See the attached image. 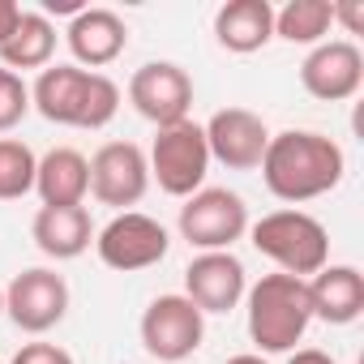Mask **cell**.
<instances>
[{"label": "cell", "instance_id": "obj_1", "mask_svg": "<svg viewBox=\"0 0 364 364\" xmlns=\"http://www.w3.org/2000/svg\"><path fill=\"white\" fill-rule=\"evenodd\" d=\"M347 171L343 146L317 129H283L270 133V146L262 154V180L279 202H313L338 189V180Z\"/></svg>", "mask_w": 364, "mask_h": 364}, {"label": "cell", "instance_id": "obj_2", "mask_svg": "<svg viewBox=\"0 0 364 364\" xmlns=\"http://www.w3.org/2000/svg\"><path fill=\"white\" fill-rule=\"evenodd\" d=\"M31 107L69 129H103L120 112V86L107 73H90L77 65H48L31 86Z\"/></svg>", "mask_w": 364, "mask_h": 364}, {"label": "cell", "instance_id": "obj_3", "mask_svg": "<svg viewBox=\"0 0 364 364\" xmlns=\"http://www.w3.org/2000/svg\"><path fill=\"white\" fill-rule=\"evenodd\" d=\"M249 338L257 343L262 355H283L296 351V343L304 338L313 309H309V287L296 274H262L249 291Z\"/></svg>", "mask_w": 364, "mask_h": 364}, {"label": "cell", "instance_id": "obj_4", "mask_svg": "<svg viewBox=\"0 0 364 364\" xmlns=\"http://www.w3.org/2000/svg\"><path fill=\"white\" fill-rule=\"evenodd\" d=\"M249 236H253V249L279 266V274L313 279L321 266H330V232L309 210H274V215H262L249 228Z\"/></svg>", "mask_w": 364, "mask_h": 364}, {"label": "cell", "instance_id": "obj_5", "mask_svg": "<svg viewBox=\"0 0 364 364\" xmlns=\"http://www.w3.org/2000/svg\"><path fill=\"white\" fill-rule=\"evenodd\" d=\"M150 180H159V189L167 198H193L198 189H206V171H210V146L202 124L180 120L154 133L150 141Z\"/></svg>", "mask_w": 364, "mask_h": 364}, {"label": "cell", "instance_id": "obj_6", "mask_svg": "<svg viewBox=\"0 0 364 364\" xmlns=\"http://www.w3.org/2000/svg\"><path fill=\"white\" fill-rule=\"evenodd\" d=\"M206 338V313L189 296H154L141 313V347L163 364H185Z\"/></svg>", "mask_w": 364, "mask_h": 364}, {"label": "cell", "instance_id": "obj_7", "mask_svg": "<svg viewBox=\"0 0 364 364\" xmlns=\"http://www.w3.org/2000/svg\"><path fill=\"white\" fill-rule=\"evenodd\" d=\"M180 236L202 253H228L249 232V206L232 189H198L180 206Z\"/></svg>", "mask_w": 364, "mask_h": 364}, {"label": "cell", "instance_id": "obj_8", "mask_svg": "<svg viewBox=\"0 0 364 364\" xmlns=\"http://www.w3.org/2000/svg\"><path fill=\"white\" fill-rule=\"evenodd\" d=\"M167 228L141 210H120L103 232H95V253L107 270H120V274H137V270H150L167 257Z\"/></svg>", "mask_w": 364, "mask_h": 364}, {"label": "cell", "instance_id": "obj_9", "mask_svg": "<svg viewBox=\"0 0 364 364\" xmlns=\"http://www.w3.org/2000/svg\"><path fill=\"white\" fill-rule=\"evenodd\" d=\"M129 103L154 129L180 124L189 120V107H193V77L171 60H150L129 77Z\"/></svg>", "mask_w": 364, "mask_h": 364}, {"label": "cell", "instance_id": "obj_10", "mask_svg": "<svg viewBox=\"0 0 364 364\" xmlns=\"http://www.w3.org/2000/svg\"><path fill=\"white\" fill-rule=\"evenodd\" d=\"M5 313H9V321L18 330L48 334L69 313V283H65V274H56L48 266H31V270L14 274V283L5 287Z\"/></svg>", "mask_w": 364, "mask_h": 364}, {"label": "cell", "instance_id": "obj_11", "mask_svg": "<svg viewBox=\"0 0 364 364\" xmlns=\"http://www.w3.org/2000/svg\"><path fill=\"white\" fill-rule=\"evenodd\" d=\"M150 189V163L137 141H103L90 159V193L103 206L129 210Z\"/></svg>", "mask_w": 364, "mask_h": 364}, {"label": "cell", "instance_id": "obj_12", "mask_svg": "<svg viewBox=\"0 0 364 364\" xmlns=\"http://www.w3.org/2000/svg\"><path fill=\"white\" fill-rule=\"evenodd\" d=\"M206 146H210V163H223L232 171H257L262 154L270 146V129L257 112L249 107H219L206 124Z\"/></svg>", "mask_w": 364, "mask_h": 364}, {"label": "cell", "instance_id": "obj_13", "mask_svg": "<svg viewBox=\"0 0 364 364\" xmlns=\"http://www.w3.org/2000/svg\"><path fill=\"white\" fill-rule=\"evenodd\" d=\"M300 86L321 103H343L364 86V52L351 39L317 43L300 65Z\"/></svg>", "mask_w": 364, "mask_h": 364}, {"label": "cell", "instance_id": "obj_14", "mask_svg": "<svg viewBox=\"0 0 364 364\" xmlns=\"http://www.w3.org/2000/svg\"><path fill=\"white\" fill-rule=\"evenodd\" d=\"M249 291L245 279V262L228 249V253H198L185 270V296L202 309V313H232Z\"/></svg>", "mask_w": 364, "mask_h": 364}, {"label": "cell", "instance_id": "obj_15", "mask_svg": "<svg viewBox=\"0 0 364 364\" xmlns=\"http://www.w3.org/2000/svg\"><path fill=\"white\" fill-rule=\"evenodd\" d=\"M65 43H69V52H73V60H77V65H90V73H95V69L120 60V52L129 48V26H124L120 14H112V9H90V5H86V9L69 22Z\"/></svg>", "mask_w": 364, "mask_h": 364}, {"label": "cell", "instance_id": "obj_16", "mask_svg": "<svg viewBox=\"0 0 364 364\" xmlns=\"http://www.w3.org/2000/svg\"><path fill=\"white\" fill-rule=\"evenodd\" d=\"M309 287V309L317 321L326 326H351L364 313V274L355 266H321L313 279H304Z\"/></svg>", "mask_w": 364, "mask_h": 364}, {"label": "cell", "instance_id": "obj_17", "mask_svg": "<svg viewBox=\"0 0 364 364\" xmlns=\"http://www.w3.org/2000/svg\"><path fill=\"white\" fill-rule=\"evenodd\" d=\"M31 236L43 257L52 262H73L95 245V223L86 206H39Z\"/></svg>", "mask_w": 364, "mask_h": 364}, {"label": "cell", "instance_id": "obj_18", "mask_svg": "<svg viewBox=\"0 0 364 364\" xmlns=\"http://www.w3.org/2000/svg\"><path fill=\"white\" fill-rule=\"evenodd\" d=\"M35 193L43 206H82L90 193V159L73 146H56L35 167Z\"/></svg>", "mask_w": 364, "mask_h": 364}, {"label": "cell", "instance_id": "obj_19", "mask_svg": "<svg viewBox=\"0 0 364 364\" xmlns=\"http://www.w3.org/2000/svg\"><path fill=\"white\" fill-rule=\"evenodd\" d=\"M215 39L236 56L262 52L274 39V5L270 0H228L215 14Z\"/></svg>", "mask_w": 364, "mask_h": 364}, {"label": "cell", "instance_id": "obj_20", "mask_svg": "<svg viewBox=\"0 0 364 364\" xmlns=\"http://www.w3.org/2000/svg\"><path fill=\"white\" fill-rule=\"evenodd\" d=\"M52 52H56V26L43 18V14H26L22 9V22L14 26V35L0 43V69H48L52 65Z\"/></svg>", "mask_w": 364, "mask_h": 364}, {"label": "cell", "instance_id": "obj_21", "mask_svg": "<svg viewBox=\"0 0 364 364\" xmlns=\"http://www.w3.org/2000/svg\"><path fill=\"white\" fill-rule=\"evenodd\" d=\"M330 26H334V5H326V0H287L283 9H274V39L287 43L317 48L326 43Z\"/></svg>", "mask_w": 364, "mask_h": 364}, {"label": "cell", "instance_id": "obj_22", "mask_svg": "<svg viewBox=\"0 0 364 364\" xmlns=\"http://www.w3.org/2000/svg\"><path fill=\"white\" fill-rule=\"evenodd\" d=\"M35 150L18 137H0V202H18L35 189Z\"/></svg>", "mask_w": 364, "mask_h": 364}, {"label": "cell", "instance_id": "obj_23", "mask_svg": "<svg viewBox=\"0 0 364 364\" xmlns=\"http://www.w3.org/2000/svg\"><path fill=\"white\" fill-rule=\"evenodd\" d=\"M26 112H31V86L22 82V73L0 69V133L18 129Z\"/></svg>", "mask_w": 364, "mask_h": 364}, {"label": "cell", "instance_id": "obj_24", "mask_svg": "<svg viewBox=\"0 0 364 364\" xmlns=\"http://www.w3.org/2000/svg\"><path fill=\"white\" fill-rule=\"evenodd\" d=\"M9 364H73V355L60 347V343H22V351L9 360Z\"/></svg>", "mask_w": 364, "mask_h": 364}, {"label": "cell", "instance_id": "obj_25", "mask_svg": "<svg viewBox=\"0 0 364 364\" xmlns=\"http://www.w3.org/2000/svg\"><path fill=\"white\" fill-rule=\"evenodd\" d=\"M334 22H343L347 35H360L364 31V5L360 0H343V5H334Z\"/></svg>", "mask_w": 364, "mask_h": 364}, {"label": "cell", "instance_id": "obj_26", "mask_svg": "<svg viewBox=\"0 0 364 364\" xmlns=\"http://www.w3.org/2000/svg\"><path fill=\"white\" fill-rule=\"evenodd\" d=\"M18 22H22V5H18V0H0V43L14 35Z\"/></svg>", "mask_w": 364, "mask_h": 364}, {"label": "cell", "instance_id": "obj_27", "mask_svg": "<svg viewBox=\"0 0 364 364\" xmlns=\"http://www.w3.org/2000/svg\"><path fill=\"white\" fill-rule=\"evenodd\" d=\"M287 364H338V360L321 347H296V351H287Z\"/></svg>", "mask_w": 364, "mask_h": 364}, {"label": "cell", "instance_id": "obj_28", "mask_svg": "<svg viewBox=\"0 0 364 364\" xmlns=\"http://www.w3.org/2000/svg\"><path fill=\"white\" fill-rule=\"evenodd\" d=\"M82 9H86V5H82V0H43V18H48V14H56V18H60V14H69V18H77Z\"/></svg>", "mask_w": 364, "mask_h": 364}, {"label": "cell", "instance_id": "obj_29", "mask_svg": "<svg viewBox=\"0 0 364 364\" xmlns=\"http://www.w3.org/2000/svg\"><path fill=\"white\" fill-rule=\"evenodd\" d=\"M223 364H266V355H253V351H245V355H232V360H223Z\"/></svg>", "mask_w": 364, "mask_h": 364}, {"label": "cell", "instance_id": "obj_30", "mask_svg": "<svg viewBox=\"0 0 364 364\" xmlns=\"http://www.w3.org/2000/svg\"><path fill=\"white\" fill-rule=\"evenodd\" d=\"M0 313H5V287H0Z\"/></svg>", "mask_w": 364, "mask_h": 364}, {"label": "cell", "instance_id": "obj_31", "mask_svg": "<svg viewBox=\"0 0 364 364\" xmlns=\"http://www.w3.org/2000/svg\"><path fill=\"white\" fill-rule=\"evenodd\" d=\"M0 364H5V360H0Z\"/></svg>", "mask_w": 364, "mask_h": 364}]
</instances>
